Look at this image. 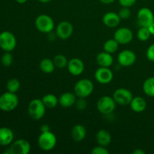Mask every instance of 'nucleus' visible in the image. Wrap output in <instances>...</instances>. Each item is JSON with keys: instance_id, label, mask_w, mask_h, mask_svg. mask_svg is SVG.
Returning <instances> with one entry per match:
<instances>
[{"instance_id": "obj_15", "label": "nucleus", "mask_w": 154, "mask_h": 154, "mask_svg": "<svg viewBox=\"0 0 154 154\" xmlns=\"http://www.w3.org/2000/svg\"><path fill=\"white\" fill-rule=\"evenodd\" d=\"M84 63L82 60L78 57H74L70 60L67 65V69L69 73L73 76H79L84 72Z\"/></svg>"}, {"instance_id": "obj_33", "label": "nucleus", "mask_w": 154, "mask_h": 154, "mask_svg": "<svg viewBox=\"0 0 154 154\" xmlns=\"http://www.w3.org/2000/svg\"><path fill=\"white\" fill-rule=\"evenodd\" d=\"M92 154H108L109 151L108 150V149L106 148V147H104V146L98 145L96 147H94L91 150Z\"/></svg>"}, {"instance_id": "obj_25", "label": "nucleus", "mask_w": 154, "mask_h": 154, "mask_svg": "<svg viewBox=\"0 0 154 154\" xmlns=\"http://www.w3.org/2000/svg\"><path fill=\"white\" fill-rule=\"evenodd\" d=\"M143 91L149 97H154V77H150L143 84Z\"/></svg>"}, {"instance_id": "obj_28", "label": "nucleus", "mask_w": 154, "mask_h": 154, "mask_svg": "<svg viewBox=\"0 0 154 154\" xmlns=\"http://www.w3.org/2000/svg\"><path fill=\"white\" fill-rule=\"evenodd\" d=\"M20 83L19 80L16 79V78H11V79L8 80L6 84V88H7L8 91L11 92V93H16L20 90Z\"/></svg>"}, {"instance_id": "obj_40", "label": "nucleus", "mask_w": 154, "mask_h": 154, "mask_svg": "<svg viewBox=\"0 0 154 154\" xmlns=\"http://www.w3.org/2000/svg\"><path fill=\"white\" fill-rule=\"evenodd\" d=\"M15 1L17 3H19V4H24V3L26 2L28 0H15Z\"/></svg>"}, {"instance_id": "obj_27", "label": "nucleus", "mask_w": 154, "mask_h": 154, "mask_svg": "<svg viewBox=\"0 0 154 154\" xmlns=\"http://www.w3.org/2000/svg\"><path fill=\"white\" fill-rule=\"evenodd\" d=\"M54 65H55L56 68L58 69H63V68L67 67L68 63L69 60H67L66 56L63 55V54H57L53 59Z\"/></svg>"}, {"instance_id": "obj_35", "label": "nucleus", "mask_w": 154, "mask_h": 154, "mask_svg": "<svg viewBox=\"0 0 154 154\" xmlns=\"http://www.w3.org/2000/svg\"><path fill=\"white\" fill-rule=\"evenodd\" d=\"M118 2L122 7L130 8L136 3L137 0H118Z\"/></svg>"}, {"instance_id": "obj_19", "label": "nucleus", "mask_w": 154, "mask_h": 154, "mask_svg": "<svg viewBox=\"0 0 154 154\" xmlns=\"http://www.w3.org/2000/svg\"><path fill=\"white\" fill-rule=\"evenodd\" d=\"M14 137V132L10 128H0V145H10V144L13 142Z\"/></svg>"}, {"instance_id": "obj_10", "label": "nucleus", "mask_w": 154, "mask_h": 154, "mask_svg": "<svg viewBox=\"0 0 154 154\" xmlns=\"http://www.w3.org/2000/svg\"><path fill=\"white\" fill-rule=\"evenodd\" d=\"M94 77L96 81L99 84H108L112 81L114 78V74L112 71L108 67H100L97 69L95 72Z\"/></svg>"}, {"instance_id": "obj_4", "label": "nucleus", "mask_w": 154, "mask_h": 154, "mask_svg": "<svg viewBox=\"0 0 154 154\" xmlns=\"http://www.w3.org/2000/svg\"><path fill=\"white\" fill-rule=\"evenodd\" d=\"M57 139L55 134L51 131L41 132L38 138V145L44 151H51L57 145Z\"/></svg>"}, {"instance_id": "obj_7", "label": "nucleus", "mask_w": 154, "mask_h": 154, "mask_svg": "<svg viewBox=\"0 0 154 154\" xmlns=\"http://www.w3.org/2000/svg\"><path fill=\"white\" fill-rule=\"evenodd\" d=\"M17 38L14 35L9 31L0 33V48L5 52H11L16 48Z\"/></svg>"}, {"instance_id": "obj_31", "label": "nucleus", "mask_w": 154, "mask_h": 154, "mask_svg": "<svg viewBox=\"0 0 154 154\" xmlns=\"http://www.w3.org/2000/svg\"><path fill=\"white\" fill-rule=\"evenodd\" d=\"M117 14H118V15H119V17H120V19L126 20V19H128V18L130 17L132 12H131V10L129 8L122 7L119 10L118 13Z\"/></svg>"}, {"instance_id": "obj_39", "label": "nucleus", "mask_w": 154, "mask_h": 154, "mask_svg": "<svg viewBox=\"0 0 154 154\" xmlns=\"http://www.w3.org/2000/svg\"><path fill=\"white\" fill-rule=\"evenodd\" d=\"M148 28L149 29H150V33H151L152 35H154V21L152 23V24L148 27Z\"/></svg>"}, {"instance_id": "obj_30", "label": "nucleus", "mask_w": 154, "mask_h": 154, "mask_svg": "<svg viewBox=\"0 0 154 154\" xmlns=\"http://www.w3.org/2000/svg\"><path fill=\"white\" fill-rule=\"evenodd\" d=\"M1 61L3 66H5V67H9V66H11L13 64V55L10 52H5L3 54L2 57Z\"/></svg>"}, {"instance_id": "obj_21", "label": "nucleus", "mask_w": 154, "mask_h": 154, "mask_svg": "<svg viewBox=\"0 0 154 154\" xmlns=\"http://www.w3.org/2000/svg\"><path fill=\"white\" fill-rule=\"evenodd\" d=\"M147 102L141 96H135L131 101L129 106L130 108L135 113H141L147 108Z\"/></svg>"}, {"instance_id": "obj_11", "label": "nucleus", "mask_w": 154, "mask_h": 154, "mask_svg": "<svg viewBox=\"0 0 154 154\" xmlns=\"http://www.w3.org/2000/svg\"><path fill=\"white\" fill-rule=\"evenodd\" d=\"M136 61V54L131 50H123L117 56V63L123 67H129L135 64Z\"/></svg>"}, {"instance_id": "obj_12", "label": "nucleus", "mask_w": 154, "mask_h": 154, "mask_svg": "<svg viewBox=\"0 0 154 154\" xmlns=\"http://www.w3.org/2000/svg\"><path fill=\"white\" fill-rule=\"evenodd\" d=\"M133 32L128 27H120L115 31L114 38L120 45H127L133 39Z\"/></svg>"}, {"instance_id": "obj_24", "label": "nucleus", "mask_w": 154, "mask_h": 154, "mask_svg": "<svg viewBox=\"0 0 154 154\" xmlns=\"http://www.w3.org/2000/svg\"><path fill=\"white\" fill-rule=\"evenodd\" d=\"M42 100L45 107L47 108H49V109L55 108L59 104V99L52 93H48V94L45 95L42 97Z\"/></svg>"}, {"instance_id": "obj_36", "label": "nucleus", "mask_w": 154, "mask_h": 154, "mask_svg": "<svg viewBox=\"0 0 154 154\" xmlns=\"http://www.w3.org/2000/svg\"><path fill=\"white\" fill-rule=\"evenodd\" d=\"M40 130L41 132H48V131H51V129H50V126L48 124H43L42 126H41Z\"/></svg>"}, {"instance_id": "obj_2", "label": "nucleus", "mask_w": 154, "mask_h": 154, "mask_svg": "<svg viewBox=\"0 0 154 154\" xmlns=\"http://www.w3.org/2000/svg\"><path fill=\"white\" fill-rule=\"evenodd\" d=\"M47 108L44 105L42 99H33L28 105V114L32 119L40 120L46 113Z\"/></svg>"}, {"instance_id": "obj_1", "label": "nucleus", "mask_w": 154, "mask_h": 154, "mask_svg": "<svg viewBox=\"0 0 154 154\" xmlns=\"http://www.w3.org/2000/svg\"><path fill=\"white\" fill-rule=\"evenodd\" d=\"M94 84L93 81L87 78H83L77 81L74 87V93L78 98H87L93 93Z\"/></svg>"}, {"instance_id": "obj_6", "label": "nucleus", "mask_w": 154, "mask_h": 154, "mask_svg": "<svg viewBox=\"0 0 154 154\" xmlns=\"http://www.w3.org/2000/svg\"><path fill=\"white\" fill-rule=\"evenodd\" d=\"M117 103L114 98L108 96L101 97L97 102V109L99 112L104 115L111 114L116 109Z\"/></svg>"}, {"instance_id": "obj_23", "label": "nucleus", "mask_w": 154, "mask_h": 154, "mask_svg": "<svg viewBox=\"0 0 154 154\" xmlns=\"http://www.w3.org/2000/svg\"><path fill=\"white\" fill-rule=\"evenodd\" d=\"M41 71L45 74H51L55 70V65L53 60L49 58H44L39 63Z\"/></svg>"}, {"instance_id": "obj_41", "label": "nucleus", "mask_w": 154, "mask_h": 154, "mask_svg": "<svg viewBox=\"0 0 154 154\" xmlns=\"http://www.w3.org/2000/svg\"><path fill=\"white\" fill-rule=\"evenodd\" d=\"M38 1L42 3H48L52 1V0H38Z\"/></svg>"}, {"instance_id": "obj_14", "label": "nucleus", "mask_w": 154, "mask_h": 154, "mask_svg": "<svg viewBox=\"0 0 154 154\" xmlns=\"http://www.w3.org/2000/svg\"><path fill=\"white\" fill-rule=\"evenodd\" d=\"M11 154H28L31 150V144L27 140L18 139L11 144Z\"/></svg>"}, {"instance_id": "obj_8", "label": "nucleus", "mask_w": 154, "mask_h": 154, "mask_svg": "<svg viewBox=\"0 0 154 154\" xmlns=\"http://www.w3.org/2000/svg\"><path fill=\"white\" fill-rule=\"evenodd\" d=\"M113 98L117 105L125 106V105H129L131 101L133 99V95L132 92L128 89L120 87L114 91Z\"/></svg>"}, {"instance_id": "obj_38", "label": "nucleus", "mask_w": 154, "mask_h": 154, "mask_svg": "<svg viewBox=\"0 0 154 154\" xmlns=\"http://www.w3.org/2000/svg\"><path fill=\"white\" fill-rule=\"evenodd\" d=\"M116 0H99V2H102V4L104 5H109V4H111V3L114 2Z\"/></svg>"}, {"instance_id": "obj_20", "label": "nucleus", "mask_w": 154, "mask_h": 154, "mask_svg": "<svg viewBox=\"0 0 154 154\" xmlns=\"http://www.w3.org/2000/svg\"><path fill=\"white\" fill-rule=\"evenodd\" d=\"M87 135V130L85 127L81 124H76L72 127L71 131V136L72 139L76 142L84 141Z\"/></svg>"}, {"instance_id": "obj_17", "label": "nucleus", "mask_w": 154, "mask_h": 154, "mask_svg": "<svg viewBox=\"0 0 154 154\" xmlns=\"http://www.w3.org/2000/svg\"><path fill=\"white\" fill-rule=\"evenodd\" d=\"M77 100V96L75 93L66 92L63 93L59 98V104L63 108H68L75 105Z\"/></svg>"}, {"instance_id": "obj_22", "label": "nucleus", "mask_w": 154, "mask_h": 154, "mask_svg": "<svg viewBox=\"0 0 154 154\" xmlns=\"http://www.w3.org/2000/svg\"><path fill=\"white\" fill-rule=\"evenodd\" d=\"M96 141L98 145L107 147L111 142V135L106 129H101L97 132L96 135Z\"/></svg>"}, {"instance_id": "obj_29", "label": "nucleus", "mask_w": 154, "mask_h": 154, "mask_svg": "<svg viewBox=\"0 0 154 154\" xmlns=\"http://www.w3.org/2000/svg\"><path fill=\"white\" fill-rule=\"evenodd\" d=\"M151 35H152L148 27L140 26V29L137 32V37L141 42H147Z\"/></svg>"}, {"instance_id": "obj_34", "label": "nucleus", "mask_w": 154, "mask_h": 154, "mask_svg": "<svg viewBox=\"0 0 154 154\" xmlns=\"http://www.w3.org/2000/svg\"><path fill=\"white\" fill-rule=\"evenodd\" d=\"M146 57H147V59L149 61L154 63V43L150 45L147 49Z\"/></svg>"}, {"instance_id": "obj_18", "label": "nucleus", "mask_w": 154, "mask_h": 154, "mask_svg": "<svg viewBox=\"0 0 154 154\" xmlns=\"http://www.w3.org/2000/svg\"><path fill=\"white\" fill-rule=\"evenodd\" d=\"M96 63L100 67H108L110 68L114 63V58L112 54L107 53L105 51L100 52L96 56Z\"/></svg>"}, {"instance_id": "obj_16", "label": "nucleus", "mask_w": 154, "mask_h": 154, "mask_svg": "<svg viewBox=\"0 0 154 154\" xmlns=\"http://www.w3.org/2000/svg\"><path fill=\"white\" fill-rule=\"evenodd\" d=\"M120 17L116 12H107L102 17V22L108 28H115L120 23Z\"/></svg>"}, {"instance_id": "obj_32", "label": "nucleus", "mask_w": 154, "mask_h": 154, "mask_svg": "<svg viewBox=\"0 0 154 154\" xmlns=\"http://www.w3.org/2000/svg\"><path fill=\"white\" fill-rule=\"evenodd\" d=\"M75 105L78 111H83L87 108V102L85 100V98H78L75 102Z\"/></svg>"}, {"instance_id": "obj_26", "label": "nucleus", "mask_w": 154, "mask_h": 154, "mask_svg": "<svg viewBox=\"0 0 154 154\" xmlns=\"http://www.w3.org/2000/svg\"><path fill=\"white\" fill-rule=\"evenodd\" d=\"M119 45H120V44L114 38L108 39L105 42L103 45L104 51L113 54L117 52V50L119 49Z\"/></svg>"}, {"instance_id": "obj_5", "label": "nucleus", "mask_w": 154, "mask_h": 154, "mask_svg": "<svg viewBox=\"0 0 154 154\" xmlns=\"http://www.w3.org/2000/svg\"><path fill=\"white\" fill-rule=\"evenodd\" d=\"M35 25L40 32L46 34L52 32L55 26L53 18L48 14L38 15L35 20Z\"/></svg>"}, {"instance_id": "obj_13", "label": "nucleus", "mask_w": 154, "mask_h": 154, "mask_svg": "<svg viewBox=\"0 0 154 154\" xmlns=\"http://www.w3.org/2000/svg\"><path fill=\"white\" fill-rule=\"evenodd\" d=\"M73 31V25L69 21L63 20L57 25L56 28V35L62 40H66L72 35Z\"/></svg>"}, {"instance_id": "obj_37", "label": "nucleus", "mask_w": 154, "mask_h": 154, "mask_svg": "<svg viewBox=\"0 0 154 154\" xmlns=\"http://www.w3.org/2000/svg\"><path fill=\"white\" fill-rule=\"evenodd\" d=\"M133 154H145V152L141 148H136L133 152H132Z\"/></svg>"}, {"instance_id": "obj_9", "label": "nucleus", "mask_w": 154, "mask_h": 154, "mask_svg": "<svg viewBox=\"0 0 154 154\" xmlns=\"http://www.w3.org/2000/svg\"><path fill=\"white\" fill-rule=\"evenodd\" d=\"M154 21V14L148 8H141L137 13V22L140 26L149 27Z\"/></svg>"}, {"instance_id": "obj_3", "label": "nucleus", "mask_w": 154, "mask_h": 154, "mask_svg": "<svg viewBox=\"0 0 154 154\" xmlns=\"http://www.w3.org/2000/svg\"><path fill=\"white\" fill-rule=\"evenodd\" d=\"M19 104V99L15 93L5 92L0 96V110L3 111H14Z\"/></svg>"}]
</instances>
